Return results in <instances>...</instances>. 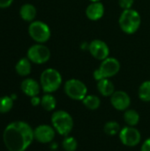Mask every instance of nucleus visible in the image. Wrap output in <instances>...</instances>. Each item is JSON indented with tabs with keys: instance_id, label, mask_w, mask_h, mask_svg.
I'll return each mask as SVG.
<instances>
[{
	"instance_id": "f257e3e1",
	"label": "nucleus",
	"mask_w": 150,
	"mask_h": 151,
	"mask_svg": "<svg viewBox=\"0 0 150 151\" xmlns=\"http://www.w3.org/2000/svg\"><path fill=\"white\" fill-rule=\"evenodd\" d=\"M34 140L33 128L24 121L10 123L3 134V141L8 151H26Z\"/></svg>"
},
{
	"instance_id": "f03ea898",
	"label": "nucleus",
	"mask_w": 150,
	"mask_h": 151,
	"mask_svg": "<svg viewBox=\"0 0 150 151\" xmlns=\"http://www.w3.org/2000/svg\"><path fill=\"white\" fill-rule=\"evenodd\" d=\"M51 126L54 127L56 132L62 135L67 136L70 135L73 126V119L71 114L64 110L55 111L51 116Z\"/></svg>"
},
{
	"instance_id": "7ed1b4c3",
	"label": "nucleus",
	"mask_w": 150,
	"mask_h": 151,
	"mask_svg": "<svg viewBox=\"0 0 150 151\" xmlns=\"http://www.w3.org/2000/svg\"><path fill=\"white\" fill-rule=\"evenodd\" d=\"M118 24L124 33L133 35L140 28L141 24V17L140 13L133 8L123 10L118 19Z\"/></svg>"
},
{
	"instance_id": "20e7f679",
	"label": "nucleus",
	"mask_w": 150,
	"mask_h": 151,
	"mask_svg": "<svg viewBox=\"0 0 150 151\" xmlns=\"http://www.w3.org/2000/svg\"><path fill=\"white\" fill-rule=\"evenodd\" d=\"M63 79L61 73L54 68L45 69L40 77V85L43 92L52 94L62 85Z\"/></svg>"
},
{
	"instance_id": "39448f33",
	"label": "nucleus",
	"mask_w": 150,
	"mask_h": 151,
	"mask_svg": "<svg viewBox=\"0 0 150 151\" xmlns=\"http://www.w3.org/2000/svg\"><path fill=\"white\" fill-rule=\"evenodd\" d=\"M120 67V62L117 58L109 57L103 60L99 67L95 70L93 73L94 78L97 81L103 79H110L118 73Z\"/></svg>"
},
{
	"instance_id": "423d86ee",
	"label": "nucleus",
	"mask_w": 150,
	"mask_h": 151,
	"mask_svg": "<svg viewBox=\"0 0 150 151\" xmlns=\"http://www.w3.org/2000/svg\"><path fill=\"white\" fill-rule=\"evenodd\" d=\"M64 91L70 99L82 101L88 95V87L83 81L78 79H70L65 81Z\"/></svg>"
},
{
	"instance_id": "0eeeda50",
	"label": "nucleus",
	"mask_w": 150,
	"mask_h": 151,
	"mask_svg": "<svg viewBox=\"0 0 150 151\" xmlns=\"http://www.w3.org/2000/svg\"><path fill=\"white\" fill-rule=\"evenodd\" d=\"M28 34L37 43H44L50 40L51 31L50 27L43 21L34 20L28 27Z\"/></svg>"
},
{
	"instance_id": "6e6552de",
	"label": "nucleus",
	"mask_w": 150,
	"mask_h": 151,
	"mask_svg": "<svg viewBox=\"0 0 150 151\" xmlns=\"http://www.w3.org/2000/svg\"><path fill=\"white\" fill-rule=\"evenodd\" d=\"M27 58L34 64L42 65L50 60V50L43 43H36L27 50Z\"/></svg>"
},
{
	"instance_id": "1a4fd4ad",
	"label": "nucleus",
	"mask_w": 150,
	"mask_h": 151,
	"mask_svg": "<svg viewBox=\"0 0 150 151\" xmlns=\"http://www.w3.org/2000/svg\"><path fill=\"white\" fill-rule=\"evenodd\" d=\"M118 136L121 143L129 148L136 147L141 142V134L135 127L126 126L122 127Z\"/></svg>"
},
{
	"instance_id": "9d476101",
	"label": "nucleus",
	"mask_w": 150,
	"mask_h": 151,
	"mask_svg": "<svg viewBox=\"0 0 150 151\" xmlns=\"http://www.w3.org/2000/svg\"><path fill=\"white\" fill-rule=\"evenodd\" d=\"M88 51L91 56L97 60H104L110 56V48L107 43L102 40H93L88 44Z\"/></svg>"
},
{
	"instance_id": "9b49d317",
	"label": "nucleus",
	"mask_w": 150,
	"mask_h": 151,
	"mask_svg": "<svg viewBox=\"0 0 150 151\" xmlns=\"http://www.w3.org/2000/svg\"><path fill=\"white\" fill-rule=\"evenodd\" d=\"M56 130L52 126L50 125H40L34 129V140L41 143H50L55 136H56Z\"/></svg>"
},
{
	"instance_id": "f8f14e48",
	"label": "nucleus",
	"mask_w": 150,
	"mask_h": 151,
	"mask_svg": "<svg viewBox=\"0 0 150 151\" xmlns=\"http://www.w3.org/2000/svg\"><path fill=\"white\" fill-rule=\"evenodd\" d=\"M111 104L115 110L125 111L131 105V97L126 91L117 90L111 96Z\"/></svg>"
},
{
	"instance_id": "ddd939ff",
	"label": "nucleus",
	"mask_w": 150,
	"mask_h": 151,
	"mask_svg": "<svg viewBox=\"0 0 150 151\" xmlns=\"http://www.w3.org/2000/svg\"><path fill=\"white\" fill-rule=\"evenodd\" d=\"M20 88L26 96L29 97H33V96H36L39 95L40 88H41L40 83L36 81L35 80L32 78H27L22 81Z\"/></svg>"
},
{
	"instance_id": "4468645a",
	"label": "nucleus",
	"mask_w": 150,
	"mask_h": 151,
	"mask_svg": "<svg viewBox=\"0 0 150 151\" xmlns=\"http://www.w3.org/2000/svg\"><path fill=\"white\" fill-rule=\"evenodd\" d=\"M104 14V6L103 4L98 2H91L90 4L88 5L86 8V16L88 19L96 21L103 18Z\"/></svg>"
},
{
	"instance_id": "2eb2a0df",
	"label": "nucleus",
	"mask_w": 150,
	"mask_h": 151,
	"mask_svg": "<svg viewBox=\"0 0 150 151\" xmlns=\"http://www.w3.org/2000/svg\"><path fill=\"white\" fill-rule=\"evenodd\" d=\"M97 90L104 97H111L115 90V86L110 79H103L97 81Z\"/></svg>"
},
{
	"instance_id": "dca6fc26",
	"label": "nucleus",
	"mask_w": 150,
	"mask_h": 151,
	"mask_svg": "<svg viewBox=\"0 0 150 151\" xmlns=\"http://www.w3.org/2000/svg\"><path fill=\"white\" fill-rule=\"evenodd\" d=\"M36 13H37L36 8L34 7V5L31 4H25L21 5L19 9V15L21 19L25 21H28V22L34 21V19L36 17Z\"/></svg>"
},
{
	"instance_id": "f3484780",
	"label": "nucleus",
	"mask_w": 150,
	"mask_h": 151,
	"mask_svg": "<svg viewBox=\"0 0 150 151\" xmlns=\"http://www.w3.org/2000/svg\"><path fill=\"white\" fill-rule=\"evenodd\" d=\"M31 61L27 58H20L16 65H15V71L19 76H27L31 73Z\"/></svg>"
},
{
	"instance_id": "a211bd4d",
	"label": "nucleus",
	"mask_w": 150,
	"mask_h": 151,
	"mask_svg": "<svg viewBox=\"0 0 150 151\" xmlns=\"http://www.w3.org/2000/svg\"><path fill=\"white\" fill-rule=\"evenodd\" d=\"M124 120L129 127H136L140 122V114L133 109H127L124 112Z\"/></svg>"
},
{
	"instance_id": "6ab92c4d",
	"label": "nucleus",
	"mask_w": 150,
	"mask_h": 151,
	"mask_svg": "<svg viewBox=\"0 0 150 151\" xmlns=\"http://www.w3.org/2000/svg\"><path fill=\"white\" fill-rule=\"evenodd\" d=\"M41 105L47 111H52L57 107V99L54 96L49 93H45L41 98Z\"/></svg>"
},
{
	"instance_id": "aec40b11",
	"label": "nucleus",
	"mask_w": 150,
	"mask_h": 151,
	"mask_svg": "<svg viewBox=\"0 0 150 151\" xmlns=\"http://www.w3.org/2000/svg\"><path fill=\"white\" fill-rule=\"evenodd\" d=\"M81 102L83 105L90 111H95L101 105V99L95 95H87Z\"/></svg>"
},
{
	"instance_id": "412c9836",
	"label": "nucleus",
	"mask_w": 150,
	"mask_h": 151,
	"mask_svg": "<svg viewBox=\"0 0 150 151\" xmlns=\"http://www.w3.org/2000/svg\"><path fill=\"white\" fill-rule=\"evenodd\" d=\"M138 96L142 102H150V81H146L140 85Z\"/></svg>"
},
{
	"instance_id": "4be33fe9",
	"label": "nucleus",
	"mask_w": 150,
	"mask_h": 151,
	"mask_svg": "<svg viewBox=\"0 0 150 151\" xmlns=\"http://www.w3.org/2000/svg\"><path fill=\"white\" fill-rule=\"evenodd\" d=\"M120 130H121V127H120L119 123L114 120L108 121L103 126V131L109 136H114L116 134H118Z\"/></svg>"
},
{
	"instance_id": "5701e85b",
	"label": "nucleus",
	"mask_w": 150,
	"mask_h": 151,
	"mask_svg": "<svg viewBox=\"0 0 150 151\" xmlns=\"http://www.w3.org/2000/svg\"><path fill=\"white\" fill-rule=\"evenodd\" d=\"M78 141L71 135L64 137L62 141V148L65 151H76L78 149Z\"/></svg>"
},
{
	"instance_id": "b1692460",
	"label": "nucleus",
	"mask_w": 150,
	"mask_h": 151,
	"mask_svg": "<svg viewBox=\"0 0 150 151\" xmlns=\"http://www.w3.org/2000/svg\"><path fill=\"white\" fill-rule=\"evenodd\" d=\"M13 106V99L11 96H4L0 97V113L9 112Z\"/></svg>"
},
{
	"instance_id": "393cba45",
	"label": "nucleus",
	"mask_w": 150,
	"mask_h": 151,
	"mask_svg": "<svg viewBox=\"0 0 150 151\" xmlns=\"http://www.w3.org/2000/svg\"><path fill=\"white\" fill-rule=\"evenodd\" d=\"M134 4V0H118V5L123 10L131 9Z\"/></svg>"
},
{
	"instance_id": "a878e982",
	"label": "nucleus",
	"mask_w": 150,
	"mask_h": 151,
	"mask_svg": "<svg viewBox=\"0 0 150 151\" xmlns=\"http://www.w3.org/2000/svg\"><path fill=\"white\" fill-rule=\"evenodd\" d=\"M141 151H150V137L143 142L141 147Z\"/></svg>"
},
{
	"instance_id": "bb28decb",
	"label": "nucleus",
	"mask_w": 150,
	"mask_h": 151,
	"mask_svg": "<svg viewBox=\"0 0 150 151\" xmlns=\"http://www.w3.org/2000/svg\"><path fill=\"white\" fill-rule=\"evenodd\" d=\"M12 2L13 0H0V8L1 9L8 8L12 4Z\"/></svg>"
},
{
	"instance_id": "cd10ccee",
	"label": "nucleus",
	"mask_w": 150,
	"mask_h": 151,
	"mask_svg": "<svg viewBox=\"0 0 150 151\" xmlns=\"http://www.w3.org/2000/svg\"><path fill=\"white\" fill-rule=\"evenodd\" d=\"M31 104L33 106H38L41 104V98L39 96H33L31 97Z\"/></svg>"
},
{
	"instance_id": "c85d7f7f",
	"label": "nucleus",
	"mask_w": 150,
	"mask_h": 151,
	"mask_svg": "<svg viewBox=\"0 0 150 151\" xmlns=\"http://www.w3.org/2000/svg\"><path fill=\"white\" fill-rule=\"evenodd\" d=\"M91 2H98V1H100V0H90Z\"/></svg>"
},
{
	"instance_id": "c756f323",
	"label": "nucleus",
	"mask_w": 150,
	"mask_h": 151,
	"mask_svg": "<svg viewBox=\"0 0 150 151\" xmlns=\"http://www.w3.org/2000/svg\"><path fill=\"white\" fill-rule=\"evenodd\" d=\"M52 151H55V150H52Z\"/></svg>"
}]
</instances>
